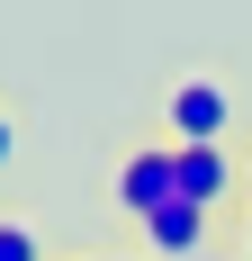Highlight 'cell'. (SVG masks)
Returning <instances> with one entry per match:
<instances>
[{
  "label": "cell",
  "instance_id": "6da1fadb",
  "mask_svg": "<svg viewBox=\"0 0 252 261\" xmlns=\"http://www.w3.org/2000/svg\"><path fill=\"white\" fill-rule=\"evenodd\" d=\"M234 135V90L216 72H189L171 81V99H162V144H225Z\"/></svg>",
  "mask_w": 252,
  "mask_h": 261
},
{
  "label": "cell",
  "instance_id": "7a4b0ae2",
  "mask_svg": "<svg viewBox=\"0 0 252 261\" xmlns=\"http://www.w3.org/2000/svg\"><path fill=\"white\" fill-rule=\"evenodd\" d=\"M117 207L144 225V216L180 207V144H135V153L117 162Z\"/></svg>",
  "mask_w": 252,
  "mask_h": 261
},
{
  "label": "cell",
  "instance_id": "3957f363",
  "mask_svg": "<svg viewBox=\"0 0 252 261\" xmlns=\"http://www.w3.org/2000/svg\"><path fill=\"white\" fill-rule=\"evenodd\" d=\"M234 189H243V162H234V144H180V198L207 216L234 207Z\"/></svg>",
  "mask_w": 252,
  "mask_h": 261
},
{
  "label": "cell",
  "instance_id": "277c9868",
  "mask_svg": "<svg viewBox=\"0 0 252 261\" xmlns=\"http://www.w3.org/2000/svg\"><path fill=\"white\" fill-rule=\"evenodd\" d=\"M207 225H216V216L180 198V207H162V216H144V243H153L162 261H198V252H207Z\"/></svg>",
  "mask_w": 252,
  "mask_h": 261
},
{
  "label": "cell",
  "instance_id": "5b68a950",
  "mask_svg": "<svg viewBox=\"0 0 252 261\" xmlns=\"http://www.w3.org/2000/svg\"><path fill=\"white\" fill-rule=\"evenodd\" d=\"M0 261H45V243H36L27 216H0Z\"/></svg>",
  "mask_w": 252,
  "mask_h": 261
},
{
  "label": "cell",
  "instance_id": "8992f818",
  "mask_svg": "<svg viewBox=\"0 0 252 261\" xmlns=\"http://www.w3.org/2000/svg\"><path fill=\"white\" fill-rule=\"evenodd\" d=\"M9 162H18V117L0 108V171H9Z\"/></svg>",
  "mask_w": 252,
  "mask_h": 261
},
{
  "label": "cell",
  "instance_id": "52a82bcc",
  "mask_svg": "<svg viewBox=\"0 0 252 261\" xmlns=\"http://www.w3.org/2000/svg\"><path fill=\"white\" fill-rule=\"evenodd\" d=\"M234 252H243V261H252V216H243V243H234Z\"/></svg>",
  "mask_w": 252,
  "mask_h": 261
},
{
  "label": "cell",
  "instance_id": "ba28073f",
  "mask_svg": "<svg viewBox=\"0 0 252 261\" xmlns=\"http://www.w3.org/2000/svg\"><path fill=\"white\" fill-rule=\"evenodd\" d=\"M243 189H252V153H243Z\"/></svg>",
  "mask_w": 252,
  "mask_h": 261
},
{
  "label": "cell",
  "instance_id": "9c48e42d",
  "mask_svg": "<svg viewBox=\"0 0 252 261\" xmlns=\"http://www.w3.org/2000/svg\"><path fill=\"white\" fill-rule=\"evenodd\" d=\"M99 261H126V252H99Z\"/></svg>",
  "mask_w": 252,
  "mask_h": 261
},
{
  "label": "cell",
  "instance_id": "30bf717a",
  "mask_svg": "<svg viewBox=\"0 0 252 261\" xmlns=\"http://www.w3.org/2000/svg\"><path fill=\"white\" fill-rule=\"evenodd\" d=\"M198 261H216V252H198Z\"/></svg>",
  "mask_w": 252,
  "mask_h": 261
}]
</instances>
